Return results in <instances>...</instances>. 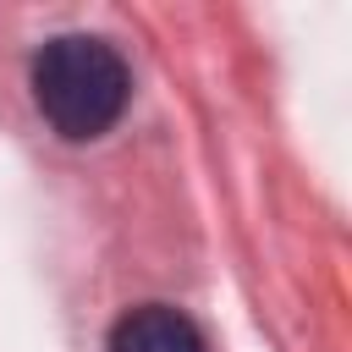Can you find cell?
Segmentation results:
<instances>
[{"label":"cell","instance_id":"7a4b0ae2","mask_svg":"<svg viewBox=\"0 0 352 352\" xmlns=\"http://www.w3.org/2000/svg\"><path fill=\"white\" fill-rule=\"evenodd\" d=\"M110 352H204V330L170 302H138L110 324Z\"/></svg>","mask_w":352,"mask_h":352},{"label":"cell","instance_id":"6da1fadb","mask_svg":"<svg viewBox=\"0 0 352 352\" xmlns=\"http://www.w3.org/2000/svg\"><path fill=\"white\" fill-rule=\"evenodd\" d=\"M33 104L38 116L66 138V143H94L104 138L126 99H132V72L121 60V50L110 38H94V33H60L50 38L33 66Z\"/></svg>","mask_w":352,"mask_h":352}]
</instances>
